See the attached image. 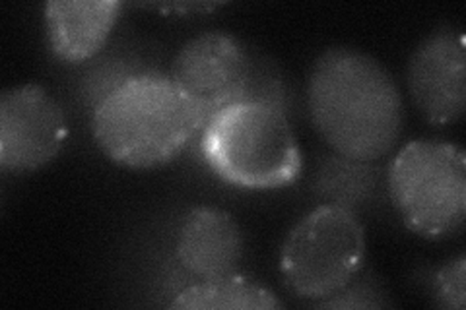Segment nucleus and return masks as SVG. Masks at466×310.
Listing matches in <instances>:
<instances>
[{
    "label": "nucleus",
    "instance_id": "obj_5",
    "mask_svg": "<svg viewBox=\"0 0 466 310\" xmlns=\"http://www.w3.org/2000/svg\"><path fill=\"white\" fill-rule=\"evenodd\" d=\"M366 262V229L340 204H323L289 229L280 250L286 289L301 301L320 305L337 297Z\"/></svg>",
    "mask_w": 466,
    "mask_h": 310
},
{
    "label": "nucleus",
    "instance_id": "obj_6",
    "mask_svg": "<svg viewBox=\"0 0 466 310\" xmlns=\"http://www.w3.org/2000/svg\"><path fill=\"white\" fill-rule=\"evenodd\" d=\"M68 140V116L43 85L24 84L0 95V167L32 173L49 165Z\"/></svg>",
    "mask_w": 466,
    "mask_h": 310
},
{
    "label": "nucleus",
    "instance_id": "obj_8",
    "mask_svg": "<svg viewBox=\"0 0 466 310\" xmlns=\"http://www.w3.org/2000/svg\"><path fill=\"white\" fill-rule=\"evenodd\" d=\"M408 94L433 126H449L466 109V43L455 27H440L414 49L406 70Z\"/></svg>",
    "mask_w": 466,
    "mask_h": 310
},
{
    "label": "nucleus",
    "instance_id": "obj_3",
    "mask_svg": "<svg viewBox=\"0 0 466 310\" xmlns=\"http://www.w3.org/2000/svg\"><path fill=\"white\" fill-rule=\"evenodd\" d=\"M198 138L204 164L231 186L282 188L296 183L303 169L286 111L267 101L239 99L218 109Z\"/></svg>",
    "mask_w": 466,
    "mask_h": 310
},
{
    "label": "nucleus",
    "instance_id": "obj_9",
    "mask_svg": "<svg viewBox=\"0 0 466 310\" xmlns=\"http://www.w3.org/2000/svg\"><path fill=\"white\" fill-rule=\"evenodd\" d=\"M243 231L229 212L200 205L188 212L175 237V258L197 282L239 274Z\"/></svg>",
    "mask_w": 466,
    "mask_h": 310
},
{
    "label": "nucleus",
    "instance_id": "obj_11",
    "mask_svg": "<svg viewBox=\"0 0 466 310\" xmlns=\"http://www.w3.org/2000/svg\"><path fill=\"white\" fill-rule=\"evenodd\" d=\"M169 306L183 310H274L280 308L282 303L268 287L241 274H233L187 285Z\"/></svg>",
    "mask_w": 466,
    "mask_h": 310
},
{
    "label": "nucleus",
    "instance_id": "obj_12",
    "mask_svg": "<svg viewBox=\"0 0 466 310\" xmlns=\"http://www.w3.org/2000/svg\"><path fill=\"white\" fill-rule=\"evenodd\" d=\"M464 277H466V258L459 255L457 258L443 264L435 274L433 293L435 299L445 308L464 310Z\"/></svg>",
    "mask_w": 466,
    "mask_h": 310
},
{
    "label": "nucleus",
    "instance_id": "obj_2",
    "mask_svg": "<svg viewBox=\"0 0 466 310\" xmlns=\"http://www.w3.org/2000/svg\"><path fill=\"white\" fill-rule=\"evenodd\" d=\"M208 123V115L164 72H140L99 99L92 132L116 165L154 169L177 159Z\"/></svg>",
    "mask_w": 466,
    "mask_h": 310
},
{
    "label": "nucleus",
    "instance_id": "obj_7",
    "mask_svg": "<svg viewBox=\"0 0 466 310\" xmlns=\"http://www.w3.org/2000/svg\"><path fill=\"white\" fill-rule=\"evenodd\" d=\"M253 61L243 43L226 32H207L175 55L169 76L210 116L243 99L253 76Z\"/></svg>",
    "mask_w": 466,
    "mask_h": 310
},
{
    "label": "nucleus",
    "instance_id": "obj_1",
    "mask_svg": "<svg viewBox=\"0 0 466 310\" xmlns=\"http://www.w3.org/2000/svg\"><path fill=\"white\" fill-rule=\"evenodd\" d=\"M308 109L315 130L340 157L371 164L400 138L404 109L390 72L352 47L320 53L308 80Z\"/></svg>",
    "mask_w": 466,
    "mask_h": 310
},
{
    "label": "nucleus",
    "instance_id": "obj_10",
    "mask_svg": "<svg viewBox=\"0 0 466 310\" xmlns=\"http://www.w3.org/2000/svg\"><path fill=\"white\" fill-rule=\"evenodd\" d=\"M119 12L116 0H51L43 20L53 55L70 65L90 61L104 49Z\"/></svg>",
    "mask_w": 466,
    "mask_h": 310
},
{
    "label": "nucleus",
    "instance_id": "obj_4",
    "mask_svg": "<svg viewBox=\"0 0 466 310\" xmlns=\"http://www.w3.org/2000/svg\"><path fill=\"white\" fill-rule=\"evenodd\" d=\"M389 196L402 224L430 241L453 237L466 217V155L451 142H408L390 161Z\"/></svg>",
    "mask_w": 466,
    "mask_h": 310
}]
</instances>
